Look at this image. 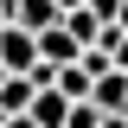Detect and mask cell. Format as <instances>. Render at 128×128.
<instances>
[{
  "label": "cell",
  "instance_id": "1",
  "mask_svg": "<svg viewBox=\"0 0 128 128\" xmlns=\"http://www.w3.org/2000/svg\"><path fill=\"white\" fill-rule=\"evenodd\" d=\"M32 64H38V38L19 32V26H6L0 32V70L6 77H32Z\"/></svg>",
  "mask_w": 128,
  "mask_h": 128
},
{
  "label": "cell",
  "instance_id": "2",
  "mask_svg": "<svg viewBox=\"0 0 128 128\" xmlns=\"http://www.w3.org/2000/svg\"><path fill=\"white\" fill-rule=\"evenodd\" d=\"M6 19H13L19 32H32V38H45V32H58V26H64L58 0H13V6H6Z\"/></svg>",
  "mask_w": 128,
  "mask_h": 128
},
{
  "label": "cell",
  "instance_id": "3",
  "mask_svg": "<svg viewBox=\"0 0 128 128\" xmlns=\"http://www.w3.org/2000/svg\"><path fill=\"white\" fill-rule=\"evenodd\" d=\"M90 102H96L102 115H115V122H128V77H122V70H109V77L90 90Z\"/></svg>",
  "mask_w": 128,
  "mask_h": 128
},
{
  "label": "cell",
  "instance_id": "4",
  "mask_svg": "<svg viewBox=\"0 0 128 128\" xmlns=\"http://www.w3.org/2000/svg\"><path fill=\"white\" fill-rule=\"evenodd\" d=\"M32 96H38V90H32V77H6V83H0V109H6V115H26Z\"/></svg>",
  "mask_w": 128,
  "mask_h": 128
},
{
  "label": "cell",
  "instance_id": "5",
  "mask_svg": "<svg viewBox=\"0 0 128 128\" xmlns=\"http://www.w3.org/2000/svg\"><path fill=\"white\" fill-rule=\"evenodd\" d=\"M109 58H115V70H122V77H128V38H122V45L109 51Z\"/></svg>",
  "mask_w": 128,
  "mask_h": 128
},
{
  "label": "cell",
  "instance_id": "6",
  "mask_svg": "<svg viewBox=\"0 0 128 128\" xmlns=\"http://www.w3.org/2000/svg\"><path fill=\"white\" fill-rule=\"evenodd\" d=\"M83 6H90V0H58V13H83Z\"/></svg>",
  "mask_w": 128,
  "mask_h": 128
},
{
  "label": "cell",
  "instance_id": "7",
  "mask_svg": "<svg viewBox=\"0 0 128 128\" xmlns=\"http://www.w3.org/2000/svg\"><path fill=\"white\" fill-rule=\"evenodd\" d=\"M6 128H32V115H6Z\"/></svg>",
  "mask_w": 128,
  "mask_h": 128
},
{
  "label": "cell",
  "instance_id": "8",
  "mask_svg": "<svg viewBox=\"0 0 128 128\" xmlns=\"http://www.w3.org/2000/svg\"><path fill=\"white\" fill-rule=\"evenodd\" d=\"M102 128H128V122H115V115H102Z\"/></svg>",
  "mask_w": 128,
  "mask_h": 128
},
{
  "label": "cell",
  "instance_id": "9",
  "mask_svg": "<svg viewBox=\"0 0 128 128\" xmlns=\"http://www.w3.org/2000/svg\"><path fill=\"white\" fill-rule=\"evenodd\" d=\"M6 26H13V19H6V6H0V32H6Z\"/></svg>",
  "mask_w": 128,
  "mask_h": 128
},
{
  "label": "cell",
  "instance_id": "10",
  "mask_svg": "<svg viewBox=\"0 0 128 128\" xmlns=\"http://www.w3.org/2000/svg\"><path fill=\"white\" fill-rule=\"evenodd\" d=\"M122 32H128V0H122Z\"/></svg>",
  "mask_w": 128,
  "mask_h": 128
},
{
  "label": "cell",
  "instance_id": "11",
  "mask_svg": "<svg viewBox=\"0 0 128 128\" xmlns=\"http://www.w3.org/2000/svg\"><path fill=\"white\" fill-rule=\"evenodd\" d=\"M0 6H13V0H0Z\"/></svg>",
  "mask_w": 128,
  "mask_h": 128
},
{
  "label": "cell",
  "instance_id": "12",
  "mask_svg": "<svg viewBox=\"0 0 128 128\" xmlns=\"http://www.w3.org/2000/svg\"><path fill=\"white\" fill-rule=\"evenodd\" d=\"M0 83H6V70H0Z\"/></svg>",
  "mask_w": 128,
  "mask_h": 128
}]
</instances>
